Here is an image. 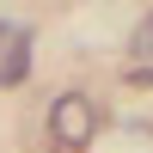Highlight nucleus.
Listing matches in <instances>:
<instances>
[{"label":"nucleus","instance_id":"1","mask_svg":"<svg viewBox=\"0 0 153 153\" xmlns=\"http://www.w3.org/2000/svg\"><path fill=\"white\" fill-rule=\"evenodd\" d=\"M49 135H55V147H68V153L92 147V135H98V110H92V98H80V92L55 98V110H49Z\"/></svg>","mask_w":153,"mask_h":153},{"label":"nucleus","instance_id":"2","mask_svg":"<svg viewBox=\"0 0 153 153\" xmlns=\"http://www.w3.org/2000/svg\"><path fill=\"white\" fill-rule=\"evenodd\" d=\"M25 74H31V31L0 19V86H19Z\"/></svg>","mask_w":153,"mask_h":153},{"label":"nucleus","instance_id":"3","mask_svg":"<svg viewBox=\"0 0 153 153\" xmlns=\"http://www.w3.org/2000/svg\"><path fill=\"white\" fill-rule=\"evenodd\" d=\"M135 49H141V55H153V12L135 25Z\"/></svg>","mask_w":153,"mask_h":153}]
</instances>
